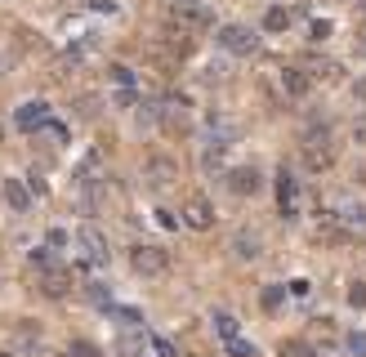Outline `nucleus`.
I'll list each match as a JSON object with an SVG mask.
<instances>
[{"label": "nucleus", "instance_id": "nucleus-1", "mask_svg": "<svg viewBox=\"0 0 366 357\" xmlns=\"http://www.w3.org/2000/svg\"><path fill=\"white\" fill-rule=\"evenodd\" d=\"M299 156H304V170H309V175H322V170H331V166H335V143L326 139V130H322V126H313L309 134H304Z\"/></svg>", "mask_w": 366, "mask_h": 357}, {"label": "nucleus", "instance_id": "nucleus-2", "mask_svg": "<svg viewBox=\"0 0 366 357\" xmlns=\"http://www.w3.org/2000/svg\"><path fill=\"white\" fill-rule=\"evenodd\" d=\"M215 22V14L210 9H201V5H175L170 9V18H165V27H170V36H197V32H205Z\"/></svg>", "mask_w": 366, "mask_h": 357}, {"label": "nucleus", "instance_id": "nucleus-3", "mask_svg": "<svg viewBox=\"0 0 366 357\" xmlns=\"http://www.w3.org/2000/svg\"><path fill=\"white\" fill-rule=\"evenodd\" d=\"M130 264H134V273H143V277H161L170 268V255L161 250V245H134Z\"/></svg>", "mask_w": 366, "mask_h": 357}, {"label": "nucleus", "instance_id": "nucleus-4", "mask_svg": "<svg viewBox=\"0 0 366 357\" xmlns=\"http://www.w3.org/2000/svg\"><path fill=\"white\" fill-rule=\"evenodd\" d=\"M219 45H224L228 54H255V49H259V36L250 27H241V22H233V27L219 32Z\"/></svg>", "mask_w": 366, "mask_h": 357}, {"label": "nucleus", "instance_id": "nucleus-5", "mask_svg": "<svg viewBox=\"0 0 366 357\" xmlns=\"http://www.w3.org/2000/svg\"><path fill=\"white\" fill-rule=\"evenodd\" d=\"M224 183H228V192H237V196H255V192L264 188V179H259V170H255V166H237V170H228Z\"/></svg>", "mask_w": 366, "mask_h": 357}, {"label": "nucleus", "instance_id": "nucleus-6", "mask_svg": "<svg viewBox=\"0 0 366 357\" xmlns=\"http://www.w3.org/2000/svg\"><path fill=\"white\" fill-rule=\"evenodd\" d=\"M143 170H148V179H152V183H175V179H179V161H175L170 152H148Z\"/></svg>", "mask_w": 366, "mask_h": 357}, {"label": "nucleus", "instance_id": "nucleus-7", "mask_svg": "<svg viewBox=\"0 0 366 357\" xmlns=\"http://www.w3.org/2000/svg\"><path fill=\"white\" fill-rule=\"evenodd\" d=\"M76 241H81L85 260H94V264H103V260H107V241H103V232H99V228H81V232H76Z\"/></svg>", "mask_w": 366, "mask_h": 357}, {"label": "nucleus", "instance_id": "nucleus-8", "mask_svg": "<svg viewBox=\"0 0 366 357\" xmlns=\"http://www.w3.org/2000/svg\"><path fill=\"white\" fill-rule=\"evenodd\" d=\"M183 215H188V228H197V232H205V228L215 224V206L205 201V196H192V201H188V210H183Z\"/></svg>", "mask_w": 366, "mask_h": 357}, {"label": "nucleus", "instance_id": "nucleus-9", "mask_svg": "<svg viewBox=\"0 0 366 357\" xmlns=\"http://www.w3.org/2000/svg\"><path fill=\"white\" fill-rule=\"evenodd\" d=\"M45 121H50V103H27V107H18V130H41Z\"/></svg>", "mask_w": 366, "mask_h": 357}, {"label": "nucleus", "instance_id": "nucleus-10", "mask_svg": "<svg viewBox=\"0 0 366 357\" xmlns=\"http://www.w3.org/2000/svg\"><path fill=\"white\" fill-rule=\"evenodd\" d=\"M152 121H161L165 134H188V116H183V107H161Z\"/></svg>", "mask_w": 366, "mask_h": 357}, {"label": "nucleus", "instance_id": "nucleus-11", "mask_svg": "<svg viewBox=\"0 0 366 357\" xmlns=\"http://www.w3.org/2000/svg\"><path fill=\"white\" fill-rule=\"evenodd\" d=\"M228 250H233L237 260H255V255H259V237H255V232H233Z\"/></svg>", "mask_w": 366, "mask_h": 357}, {"label": "nucleus", "instance_id": "nucleus-12", "mask_svg": "<svg viewBox=\"0 0 366 357\" xmlns=\"http://www.w3.org/2000/svg\"><path fill=\"white\" fill-rule=\"evenodd\" d=\"M5 201H9V206H14V210L22 215V210L32 206V188H27L22 179H9V183H5Z\"/></svg>", "mask_w": 366, "mask_h": 357}, {"label": "nucleus", "instance_id": "nucleus-13", "mask_svg": "<svg viewBox=\"0 0 366 357\" xmlns=\"http://www.w3.org/2000/svg\"><path fill=\"white\" fill-rule=\"evenodd\" d=\"M282 81H286V90L295 94V98H304V94H309V85H313V76H304L299 67H286V72H282Z\"/></svg>", "mask_w": 366, "mask_h": 357}, {"label": "nucleus", "instance_id": "nucleus-14", "mask_svg": "<svg viewBox=\"0 0 366 357\" xmlns=\"http://www.w3.org/2000/svg\"><path fill=\"white\" fill-rule=\"evenodd\" d=\"M335 219H339V228H353V232H366V210H362V206H344V210H339Z\"/></svg>", "mask_w": 366, "mask_h": 357}, {"label": "nucleus", "instance_id": "nucleus-15", "mask_svg": "<svg viewBox=\"0 0 366 357\" xmlns=\"http://www.w3.org/2000/svg\"><path fill=\"white\" fill-rule=\"evenodd\" d=\"M67 281H72V277L63 273V268H54V273L45 277V286H41V290L50 295V299H63V295H67Z\"/></svg>", "mask_w": 366, "mask_h": 357}, {"label": "nucleus", "instance_id": "nucleus-16", "mask_svg": "<svg viewBox=\"0 0 366 357\" xmlns=\"http://www.w3.org/2000/svg\"><path fill=\"white\" fill-rule=\"evenodd\" d=\"M264 27H268V32H286V27H290V9H282V5L268 9V14H264Z\"/></svg>", "mask_w": 366, "mask_h": 357}, {"label": "nucleus", "instance_id": "nucleus-17", "mask_svg": "<svg viewBox=\"0 0 366 357\" xmlns=\"http://www.w3.org/2000/svg\"><path fill=\"white\" fill-rule=\"evenodd\" d=\"M313 339H317V344H339L335 326H331V317H317V322H313Z\"/></svg>", "mask_w": 366, "mask_h": 357}, {"label": "nucleus", "instance_id": "nucleus-18", "mask_svg": "<svg viewBox=\"0 0 366 357\" xmlns=\"http://www.w3.org/2000/svg\"><path fill=\"white\" fill-rule=\"evenodd\" d=\"M282 299H286V290H282V286H268V290L259 295V309H264V313H273V309H282Z\"/></svg>", "mask_w": 366, "mask_h": 357}, {"label": "nucleus", "instance_id": "nucleus-19", "mask_svg": "<svg viewBox=\"0 0 366 357\" xmlns=\"http://www.w3.org/2000/svg\"><path fill=\"white\" fill-rule=\"evenodd\" d=\"M282 215H295V179L282 175Z\"/></svg>", "mask_w": 366, "mask_h": 357}, {"label": "nucleus", "instance_id": "nucleus-20", "mask_svg": "<svg viewBox=\"0 0 366 357\" xmlns=\"http://www.w3.org/2000/svg\"><path fill=\"white\" fill-rule=\"evenodd\" d=\"M282 357H313V344L309 339H286L282 344Z\"/></svg>", "mask_w": 366, "mask_h": 357}, {"label": "nucleus", "instance_id": "nucleus-21", "mask_svg": "<svg viewBox=\"0 0 366 357\" xmlns=\"http://www.w3.org/2000/svg\"><path fill=\"white\" fill-rule=\"evenodd\" d=\"M348 304H353V309H366V281H353V290H348Z\"/></svg>", "mask_w": 366, "mask_h": 357}, {"label": "nucleus", "instance_id": "nucleus-22", "mask_svg": "<svg viewBox=\"0 0 366 357\" xmlns=\"http://www.w3.org/2000/svg\"><path fill=\"white\" fill-rule=\"evenodd\" d=\"M67 357H99V349H94V344H85V339H76L67 349Z\"/></svg>", "mask_w": 366, "mask_h": 357}, {"label": "nucleus", "instance_id": "nucleus-23", "mask_svg": "<svg viewBox=\"0 0 366 357\" xmlns=\"http://www.w3.org/2000/svg\"><path fill=\"white\" fill-rule=\"evenodd\" d=\"M348 353L353 357H366V335H362V330H353V335H348Z\"/></svg>", "mask_w": 366, "mask_h": 357}, {"label": "nucleus", "instance_id": "nucleus-24", "mask_svg": "<svg viewBox=\"0 0 366 357\" xmlns=\"http://www.w3.org/2000/svg\"><path fill=\"white\" fill-rule=\"evenodd\" d=\"M45 139H50L54 147H63V143H67V130H63V126H45Z\"/></svg>", "mask_w": 366, "mask_h": 357}, {"label": "nucleus", "instance_id": "nucleus-25", "mask_svg": "<svg viewBox=\"0 0 366 357\" xmlns=\"http://www.w3.org/2000/svg\"><path fill=\"white\" fill-rule=\"evenodd\" d=\"M215 322H219V330H224V335H228V339H233V335H237V322H233V317H228V313H215Z\"/></svg>", "mask_w": 366, "mask_h": 357}, {"label": "nucleus", "instance_id": "nucleus-26", "mask_svg": "<svg viewBox=\"0 0 366 357\" xmlns=\"http://www.w3.org/2000/svg\"><path fill=\"white\" fill-rule=\"evenodd\" d=\"M353 139H358V143H366V116H358V121H353Z\"/></svg>", "mask_w": 366, "mask_h": 357}, {"label": "nucleus", "instance_id": "nucleus-27", "mask_svg": "<svg viewBox=\"0 0 366 357\" xmlns=\"http://www.w3.org/2000/svg\"><path fill=\"white\" fill-rule=\"evenodd\" d=\"M331 36V22H313V41H326Z\"/></svg>", "mask_w": 366, "mask_h": 357}, {"label": "nucleus", "instance_id": "nucleus-28", "mask_svg": "<svg viewBox=\"0 0 366 357\" xmlns=\"http://www.w3.org/2000/svg\"><path fill=\"white\" fill-rule=\"evenodd\" d=\"M45 241H50V250H58V245L67 241V232H58V228H54V232H50V237H45Z\"/></svg>", "mask_w": 366, "mask_h": 357}, {"label": "nucleus", "instance_id": "nucleus-29", "mask_svg": "<svg viewBox=\"0 0 366 357\" xmlns=\"http://www.w3.org/2000/svg\"><path fill=\"white\" fill-rule=\"evenodd\" d=\"M353 94H358V98H362V103H366V76H362L358 85H353Z\"/></svg>", "mask_w": 366, "mask_h": 357}, {"label": "nucleus", "instance_id": "nucleus-30", "mask_svg": "<svg viewBox=\"0 0 366 357\" xmlns=\"http://www.w3.org/2000/svg\"><path fill=\"white\" fill-rule=\"evenodd\" d=\"M175 5H197V0H175Z\"/></svg>", "mask_w": 366, "mask_h": 357}, {"label": "nucleus", "instance_id": "nucleus-31", "mask_svg": "<svg viewBox=\"0 0 366 357\" xmlns=\"http://www.w3.org/2000/svg\"><path fill=\"white\" fill-rule=\"evenodd\" d=\"M362 179H366V170H362Z\"/></svg>", "mask_w": 366, "mask_h": 357}, {"label": "nucleus", "instance_id": "nucleus-32", "mask_svg": "<svg viewBox=\"0 0 366 357\" xmlns=\"http://www.w3.org/2000/svg\"><path fill=\"white\" fill-rule=\"evenodd\" d=\"M0 357H9V353H0Z\"/></svg>", "mask_w": 366, "mask_h": 357}]
</instances>
